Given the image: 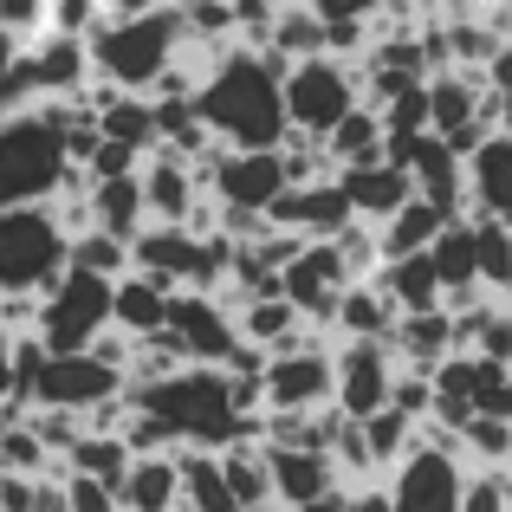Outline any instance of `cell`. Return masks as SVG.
<instances>
[{
    "label": "cell",
    "mask_w": 512,
    "mask_h": 512,
    "mask_svg": "<svg viewBox=\"0 0 512 512\" xmlns=\"http://www.w3.org/2000/svg\"><path fill=\"white\" fill-rule=\"evenodd\" d=\"M104 20V0H46V26H65V33H91Z\"/></svg>",
    "instance_id": "60d3db41"
},
{
    "label": "cell",
    "mask_w": 512,
    "mask_h": 512,
    "mask_svg": "<svg viewBox=\"0 0 512 512\" xmlns=\"http://www.w3.org/2000/svg\"><path fill=\"white\" fill-rule=\"evenodd\" d=\"M266 467H273V506H350V487L338 461H331V448L266 441Z\"/></svg>",
    "instance_id": "9c48e42d"
},
{
    "label": "cell",
    "mask_w": 512,
    "mask_h": 512,
    "mask_svg": "<svg viewBox=\"0 0 512 512\" xmlns=\"http://www.w3.org/2000/svg\"><path fill=\"white\" fill-rule=\"evenodd\" d=\"M137 182H143V208H150V221H188V208H195V195H201L195 163L175 156V150H143Z\"/></svg>",
    "instance_id": "2e32d148"
},
{
    "label": "cell",
    "mask_w": 512,
    "mask_h": 512,
    "mask_svg": "<svg viewBox=\"0 0 512 512\" xmlns=\"http://www.w3.org/2000/svg\"><path fill=\"white\" fill-rule=\"evenodd\" d=\"M487 20L506 33V46H512V0H487Z\"/></svg>",
    "instance_id": "7dc6e473"
},
{
    "label": "cell",
    "mask_w": 512,
    "mask_h": 512,
    "mask_svg": "<svg viewBox=\"0 0 512 512\" xmlns=\"http://www.w3.org/2000/svg\"><path fill=\"white\" fill-rule=\"evenodd\" d=\"M150 7H163V0H104V13H150Z\"/></svg>",
    "instance_id": "c3c4849f"
},
{
    "label": "cell",
    "mask_w": 512,
    "mask_h": 512,
    "mask_svg": "<svg viewBox=\"0 0 512 512\" xmlns=\"http://www.w3.org/2000/svg\"><path fill=\"white\" fill-rule=\"evenodd\" d=\"M266 214H273L279 227H292V234H305V240H325V234H338L344 221H357L338 175H318V182H286Z\"/></svg>",
    "instance_id": "9a60e30c"
},
{
    "label": "cell",
    "mask_w": 512,
    "mask_h": 512,
    "mask_svg": "<svg viewBox=\"0 0 512 512\" xmlns=\"http://www.w3.org/2000/svg\"><path fill=\"white\" fill-rule=\"evenodd\" d=\"M137 402L169 428L175 448H227L234 435H260V415H240L234 376L221 363H182L137 389Z\"/></svg>",
    "instance_id": "7a4b0ae2"
},
{
    "label": "cell",
    "mask_w": 512,
    "mask_h": 512,
    "mask_svg": "<svg viewBox=\"0 0 512 512\" xmlns=\"http://www.w3.org/2000/svg\"><path fill=\"white\" fill-rule=\"evenodd\" d=\"M234 325H240V338H247V344L273 350V344H292L305 331V312L286 299V292H253V299L234 305Z\"/></svg>",
    "instance_id": "f1b7e54d"
},
{
    "label": "cell",
    "mask_w": 512,
    "mask_h": 512,
    "mask_svg": "<svg viewBox=\"0 0 512 512\" xmlns=\"http://www.w3.org/2000/svg\"><path fill=\"white\" fill-rule=\"evenodd\" d=\"M461 474H467V454L435 448V441L415 435L402 461H389V506L402 512H454L461 506Z\"/></svg>",
    "instance_id": "ba28073f"
},
{
    "label": "cell",
    "mask_w": 512,
    "mask_h": 512,
    "mask_svg": "<svg viewBox=\"0 0 512 512\" xmlns=\"http://www.w3.org/2000/svg\"><path fill=\"white\" fill-rule=\"evenodd\" d=\"M376 286L396 299V312H428V305H448L441 299V273H435V253H396V260L376 266Z\"/></svg>",
    "instance_id": "4316f807"
},
{
    "label": "cell",
    "mask_w": 512,
    "mask_h": 512,
    "mask_svg": "<svg viewBox=\"0 0 512 512\" xmlns=\"http://www.w3.org/2000/svg\"><path fill=\"white\" fill-rule=\"evenodd\" d=\"M182 7L175 0H163V7L150 13H104L98 26L85 33L91 46V72L111 78V85L124 91H150L156 78H163V65L182 52Z\"/></svg>",
    "instance_id": "3957f363"
},
{
    "label": "cell",
    "mask_w": 512,
    "mask_h": 512,
    "mask_svg": "<svg viewBox=\"0 0 512 512\" xmlns=\"http://www.w3.org/2000/svg\"><path fill=\"white\" fill-rule=\"evenodd\" d=\"M221 454V474H227V493H234V512L240 506H273V467H266V441L260 435H234Z\"/></svg>",
    "instance_id": "83f0119b"
},
{
    "label": "cell",
    "mask_w": 512,
    "mask_h": 512,
    "mask_svg": "<svg viewBox=\"0 0 512 512\" xmlns=\"http://www.w3.org/2000/svg\"><path fill=\"white\" fill-rule=\"evenodd\" d=\"M65 169L72 163H65V137H59L52 104L0 117V208H13V201H52Z\"/></svg>",
    "instance_id": "277c9868"
},
{
    "label": "cell",
    "mask_w": 512,
    "mask_h": 512,
    "mask_svg": "<svg viewBox=\"0 0 512 512\" xmlns=\"http://www.w3.org/2000/svg\"><path fill=\"white\" fill-rule=\"evenodd\" d=\"M0 26H13L20 39H33L46 26V0H0Z\"/></svg>",
    "instance_id": "7bdbcfd3"
},
{
    "label": "cell",
    "mask_w": 512,
    "mask_h": 512,
    "mask_svg": "<svg viewBox=\"0 0 512 512\" xmlns=\"http://www.w3.org/2000/svg\"><path fill=\"white\" fill-rule=\"evenodd\" d=\"M72 234L46 201H13L0 208V292H46L65 273Z\"/></svg>",
    "instance_id": "5b68a950"
},
{
    "label": "cell",
    "mask_w": 512,
    "mask_h": 512,
    "mask_svg": "<svg viewBox=\"0 0 512 512\" xmlns=\"http://www.w3.org/2000/svg\"><path fill=\"white\" fill-rule=\"evenodd\" d=\"M344 286H350V266H344V253H338L331 234L305 240V247L279 266V292H286V299L305 312V325H318V331H331V312H338Z\"/></svg>",
    "instance_id": "30bf717a"
},
{
    "label": "cell",
    "mask_w": 512,
    "mask_h": 512,
    "mask_svg": "<svg viewBox=\"0 0 512 512\" xmlns=\"http://www.w3.org/2000/svg\"><path fill=\"white\" fill-rule=\"evenodd\" d=\"M474 117H493L487 111V72H467V65H435L428 72V130H461Z\"/></svg>",
    "instance_id": "d6986e66"
},
{
    "label": "cell",
    "mask_w": 512,
    "mask_h": 512,
    "mask_svg": "<svg viewBox=\"0 0 512 512\" xmlns=\"http://www.w3.org/2000/svg\"><path fill=\"white\" fill-rule=\"evenodd\" d=\"M506 467H512V461H506Z\"/></svg>",
    "instance_id": "f907efd6"
},
{
    "label": "cell",
    "mask_w": 512,
    "mask_h": 512,
    "mask_svg": "<svg viewBox=\"0 0 512 512\" xmlns=\"http://www.w3.org/2000/svg\"><path fill=\"white\" fill-rule=\"evenodd\" d=\"M91 221L98 227H111V234H137L143 221H150V208H143V182H137V169H124V175H91Z\"/></svg>",
    "instance_id": "4dcf8cb0"
},
{
    "label": "cell",
    "mask_w": 512,
    "mask_h": 512,
    "mask_svg": "<svg viewBox=\"0 0 512 512\" xmlns=\"http://www.w3.org/2000/svg\"><path fill=\"white\" fill-rule=\"evenodd\" d=\"M20 46H26V39H20V33H13V26H0V72H7V65H13V59H20Z\"/></svg>",
    "instance_id": "bcb514c9"
},
{
    "label": "cell",
    "mask_w": 512,
    "mask_h": 512,
    "mask_svg": "<svg viewBox=\"0 0 512 512\" xmlns=\"http://www.w3.org/2000/svg\"><path fill=\"white\" fill-rule=\"evenodd\" d=\"M163 325L188 344V357H195V363H221L227 350L240 344L234 305H227L221 292H208V286H175V292H169Z\"/></svg>",
    "instance_id": "4fadbf2b"
},
{
    "label": "cell",
    "mask_w": 512,
    "mask_h": 512,
    "mask_svg": "<svg viewBox=\"0 0 512 512\" xmlns=\"http://www.w3.org/2000/svg\"><path fill=\"white\" fill-rule=\"evenodd\" d=\"M26 52H33V65H39V85H46V98H78V91L91 85V46H85V33L39 26V33L26 39Z\"/></svg>",
    "instance_id": "ac0fdd59"
},
{
    "label": "cell",
    "mask_w": 512,
    "mask_h": 512,
    "mask_svg": "<svg viewBox=\"0 0 512 512\" xmlns=\"http://www.w3.org/2000/svg\"><path fill=\"white\" fill-rule=\"evenodd\" d=\"M279 72H286V59H279L273 46H240L234 39L195 85L201 124H208L221 143H234V150H273V143L292 130Z\"/></svg>",
    "instance_id": "6da1fadb"
},
{
    "label": "cell",
    "mask_w": 512,
    "mask_h": 512,
    "mask_svg": "<svg viewBox=\"0 0 512 512\" xmlns=\"http://www.w3.org/2000/svg\"><path fill=\"white\" fill-rule=\"evenodd\" d=\"M266 46H273L286 65H292V59H305V52H325V13H318L312 0H279Z\"/></svg>",
    "instance_id": "d6a6232c"
},
{
    "label": "cell",
    "mask_w": 512,
    "mask_h": 512,
    "mask_svg": "<svg viewBox=\"0 0 512 512\" xmlns=\"http://www.w3.org/2000/svg\"><path fill=\"white\" fill-rule=\"evenodd\" d=\"M389 350H396V363L435 370L448 350H461V344H454V312H448V305H428V312H396Z\"/></svg>",
    "instance_id": "7402d4cb"
},
{
    "label": "cell",
    "mask_w": 512,
    "mask_h": 512,
    "mask_svg": "<svg viewBox=\"0 0 512 512\" xmlns=\"http://www.w3.org/2000/svg\"><path fill=\"white\" fill-rule=\"evenodd\" d=\"M208 188L234 208H273L279 188H286V163H279V143L273 150H234L227 143L221 163L208 169Z\"/></svg>",
    "instance_id": "5bb4252c"
},
{
    "label": "cell",
    "mask_w": 512,
    "mask_h": 512,
    "mask_svg": "<svg viewBox=\"0 0 512 512\" xmlns=\"http://www.w3.org/2000/svg\"><path fill=\"white\" fill-rule=\"evenodd\" d=\"M137 163H143V150H130V143H117V137H98V150L85 156L91 175H124V169H137Z\"/></svg>",
    "instance_id": "b9f144b4"
},
{
    "label": "cell",
    "mask_w": 512,
    "mask_h": 512,
    "mask_svg": "<svg viewBox=\"0 0 512 512\" xmlns=\"http://www.w3.org/2000/svg\"><path fill=\"white\" fill-rule=\"evenodd\" d=\"M512 506V467L506 461H467L461 512H506Z\"/></svg>",
    "instance_id": "8d00e7d4"
},
{
    "label": "cell",
    "mask_w": 512,
    "mask_h": 512,
    "mask_svg": "<svg viewBox=\"0 0 512 512\" xmlns=\"http://www.w3.org/2000/svg\"><path fill=\"white\" fill-rule=\"evenodd\" d=\"M175 474H182V512H234L214 448H175Z\"/></svg>",
    "instance_id": "1f68e13d"
},
{
    "label": "cell",
    "mask_w": 512,
    "mask_h": 512,
    "mask_svg": "<svg viewBox=\"0 0 512 512\" xmlns=\"http://www.w3.org/2000/svg\"><path fill=\"white\" fill-rule=\"evenodd\" d=\"M325 156H331V169H357V163L389 156V130H383V117H376V104H363V98L350 104L338 124L325 130Z\"/></svg>",
    "instance_id": "cb8c5ba5"
},
{
    "label": "cell",
    "mask_w": 512,
    "mask_h": 512,
    "mask_svg": "<svg viewBox=\"0 0 512 512\" xmlns=\"http://www.w3.org/2000/svg\"><path fill=\"white\" fill-rule=\"evenodd\" d=\"M117 506H124V512H182V474H175V448L130 454L124 480H117Z\"/></svg>",
    "instance_id": "44dd1931"
},
{
    "label": "cell",
    "mask_w": 512,
    "mask_h": 512,
    "mask_svg": "<svg viewBox=\"0 0 512 512\" xmlns=\"http://www.w3.org/2000/svg\"><path fill=\"white\" fill-rule=\"evenodd\" d=\"M467 214L512 221V137L506 130H487L480 150L467 156Z\"/></svg>",
    "instance_id": "ffe728a7"
},
{
    "label": "cell",
    "mask_w": 512,
    "mask_h": 512,
    "mask_svg": "<svg viewBox=\"0 0 512 512\" xmlns=\"http://www.w3.org/2000/svg\"><path fill=\"white\" fill-rule=\"evenodd\" d=\"M396 331V299L376 279H350L331 312V338H389Z\"/></svg>",
    "instance_id": "d4e9b609"
},
{
    "label": "cell",
    "mask_w": 512,
    "mask_h": 512,
    "mask_svg": "<svg viewBox=\"0 0 512 512\" xmlns=\"http://www.w3.org/2000/svg\"><path fill=\"white\" fill-rule=\"evenodd\" d=\"M124 396V370L104 363L98 350H46V370L33 383V402H52V409H98V402Z\"/></svg>",
    "instance_id": "8fae6325"
},
{
    "label": "cell",
    "mask_w": 512,
    "mask_h": 512,
    "mask_svg": "<svg viewBox=\"0 0 512 512\" xmlns=\"http://www.w3.org/2000/svg\"><path fill=\"white\" fill-rule=\"evenodd\" d=\"M312 7L325 13V20H370L383 0H312Z\"/></svg>",
    "instance_id": "ee69618b"
},
{
    "label": "cell",
    "mask_w": 512,
    "mask_h": 512,
    "mask_svg": "<svg viewBox=\"0 0 512 512\" xmlns=\"http://www.w3.org/2000/svg\"><path fill=\"white\" fill-rule=\"evenodd\" d=\"M454 221V208H441V201L428 195H409L389 221H376V240H383V260H396V253H422L428 240L441 234V227Z\"/></svg>",
    "instance_id": "f546056e"
},
{
    "label": "cell",
    "mask_w": 512,
    "mask_h": 512,
    "mask_svg": "<svg viewBox=\"0 0 512 512\" xmlns=\"http://www.w3.org/2000/svg\"><path fill=\"white\" fill-rule=\"evenodd\" d=\"M279 91H286V124L325 137L331 124L363 98L357 85V59H338V52H305L279 72Z\"/></svg>",
    "instance_id": "8992f818"
},
{
    "label": "cell",
    "mask_w": 512,
    "mask_h": 512,
    "mask_svg": "<svg viewBox=\"0 0 512 512\" xmlns=\"http://www.w3.org/2000/svg\"><path fill=\"white\" fill-rule=\"evenodd\" d=\"M461 454H467V461H512V415L474 409L461 422Z\"/></svg>",
    "instance_id": "f35d334b"
},
{
    "label": "cell",
    "mask_w": 512,
    "mask_h": 512,
    "mask_svg": "<svg viewBox=\"0 0 512 512\" xmlns=\"http://www.w3.org/2000/svg\"><path fill=\"white\" fill-rule=\"evenodd\" d=\"M363 441H370V461L389 474V461H402L409 441H415V415H402L396 402H383V409L363 415Z\"/></svg>",
    "instance_id": "d590c367"
},
{
    "label": "cell",
    "mask_w": 512,
    "mask_h": 512,
    "mask_svg": "<svg viewBox=\"0 0 512 512\" xmlns=\"http://www.w3.org/2000/svg\"><path fill=\"white\" fill-rule=\"evenodd\" d=\"M169 292L175 286H163V279H150V273H117L111 279V325L117 331H130V338H143V331H156L163 325V312H169Z\"/></svg>",
    "instance_id": "484cf974"
},
{
    "label": "cell",
    "mask_w": 512,
    "mask_h": 512,
    "mask_svg": "<svg viewBox=\"0 0 512 512\" xmlns=\"http://www.w3.org/2000/svg\"><path fill=\"white\" fill-rule=\"evenodd\" d=\"M52 448L39 441V428L26 422V415H13V422H0V467L7 474H46Z\"/></svg>",
    "instance_id": "74e56055"
},
{
    "label": "cell",
    "mask_w": 512,
    "mask_h": 512,
    "mask_svg": "<svg viewBox=\"0 0 512 512\" xmlns=\"http://www.w3.org/2000/svg\"><path fill=\"white\" fill-rule=\"evenodd\" d=\"M428 253H435L441 299H448V305H461V299H474V292H487V286H480V260H474V221H467V214H454V221L441 227L435 240H428Z\"/></svg>",
    "instance_id": "603a6c76"
},
{
    "label": "cell",
    "mask_w": 512,
    "mask_h": 512,
    "mask_svg": "<svg viewBox=\"0 0 512 512\" xmlns=\"http://www.w3.org/2000/svg\"><path fill=\"white\" fill-rule=\"evenodd\" d=\"M65 260H72V266H85V273H104V279H117V273H130V240L91 221L85 234H72Z\"/></svg>",
    "instance_id": "e575fe53"
},
{
    "label": "cell",
    "mask_w": 512,
    "mask_h": 512,
    "mask_svg": "<svg viewBox=\"0 0 512 512\" xmlns=\"http://www.w3.org/2000/svg\"><path fill=\"white\" fill-rule=\"evenodd\" d=\"M331 370H338L331 402L363 422L370 409H383V402H389V383H396V350H389V338H338V344H331Z\"/></svg>",
    "instance_id": "7c38bea8"
},
{
    "label": "cell",
    "mask_w": 512,
    "mask_h": 512,
    "mask_svg": "<svg viewBox=\"0 0 512 512\" xmlns=\"http://www.w3.org/2000/svg\"><path fill=\"white\" fill-rule=\"evenodd\" d=\"M33 104H46V85H39V65H33V52L20 46V59L0 72V117L7 111H33Z\"/></svg>",
    "instance_id": "ab89813d"
},
{
    "label": "cell",
    "mask_w": 512,
    "mask_h": 512,
    "mask_svg": "<svg viewBox=\"0 0 512 512\" xmlns=\"http://www.w3.org/2000/svg\"><path fill=\"white\" fill-rule=\"evenodd\" d=\"M422 7L435 13V20H461V13H480L487 0H422Z\"/></svg>",
    "instance_id": "f6af8a7d"
},
{
    "label": "cell",
    "mask_w": 512,
    "mask_h": 512,
    "mask_svg": "<svg viewBox=\"0 0 512 512\" xmlns=\"http://www.w3.org/2000/svg\"><path fill=\"white\" fill-rule=\"evenodd\" d=\"M104 325H111V279H104V273H85V266L65 260V273L39 292L33 331L52 350H85Z\"/></svg>",
    "instance_id": "52a82bcc"
},
{
    "label": "cell",
    "mask_w": 512,
    "mask_h": 512,
    "mask_svg": "<svg viewBox=\"0 0 512 512\" xmlns=\"http://www.w3.org/2000/svg\"><path fill=\"white\" fill-rule=\"evenodd\" d=\"M338 182H344L350 214H357V221H389V214L415 195V175H409V163H396V156H376V163L338 169Z\"/></svg>",
    "instance_id": "e0dca14e"
},
{
    "label": "cell",
    "mask_w": 512,
    "mask_h": 512,
    "mask_svg": "<svg viewBox=\"0 0 512 512\" xmlns=\"http://www.w3.org/2000/svg\"><path fill=\"white\" fill-rule=\"evenodd\" d=\"M474 221V260H480V286L512 299V221L500 214H467Z\"/></svg>",
    "instance_id": "836d02e7"
},
{
    "label": "cell",
    "mask_w": 512,
    "mask_h": 512,
    "mask_svg": "<svg viewBox=\"0 0 512 512\" xmlns=\"http://www.w3.org/2000/svg\"><path fill=\"white\" fill-rule=\"evenodd\" d=\"M7 338L13 331H7V318H0V396H7Z\"/></svg>",
    "instance_id": "681fc988"
}]
</instances>
